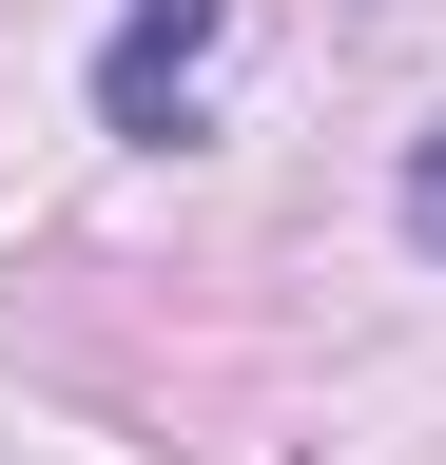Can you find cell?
Segmentation results:
<instances>
[{
	"label": "cell",
	"instance_id": "1",
	"mask_svg": "<svg viewBox=\"0 0 446 465\" xmlns=\"http://www.w3.org/2000/svg\"><path fill=\"white\" fill-rule=\"evenodd\" d=\"M213 39H233V0H136V20L97 39V136H194Z\"/></svg>",
	"mask_w": 446,
	"mask_h": 465
},
{
	"label": "cell",
	"instance_id": "2",
	"mask_svg": "<svg viewBox=\"0 0 446 465\" xmlns=\"http://www.w3.org/2000/svg\"><path fill=\"white\" fill-rule=\"evenodd\" d=\"M388 213H408V252L446 272V116H427V136H408V174H388Z\"/></svg>",
	"mask_w": 446,
	"mask_h": 465
}]
</instances>
